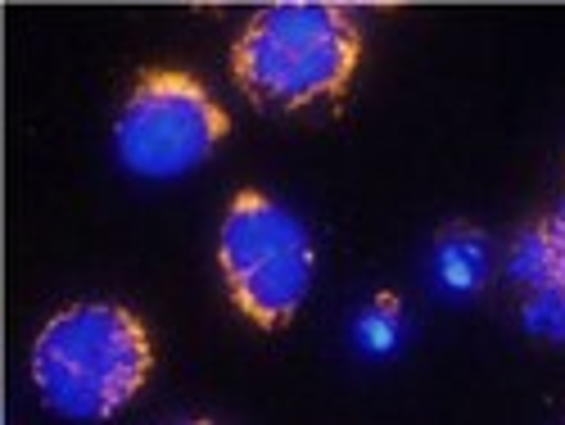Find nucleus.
I'll return each instance as SVG.
<instances>
[{
  "mask_svg": "<svg viewBox=\"0 0 565 425\" xmlns=\"http://www.w3.org/2000/svg\"><path fill=\"white\" fill-rule=\"evenodd\" d=\"M154 371L146 321L122 304H73L32 340L36 399L73 425L118 416Z\"/></svg>",
  "mask_w": 565,
  "mask_h": 425,
  "instance_id": "obj_1",
  "label": "nucleus"
},
{
  "mask_svg": "<svg viewBox=\"0 0 565 425\" xmlns=\"http://www.w3.org/2000/svg\"><path fill=\"white\" fill-rule=\"evenodd\" d=\"M362 64V32L344 6L280 0L258 10L231 45V77L249 100L308 109L340 100Z\"/></svg>",
  "mask_w": 565,
  "mask_h": 425,
  "instance_id": "obj_2",
  "label": "nucleus"
},
{
  "mask_svg": "<svg viewBox=\"0 0 565 425\" xmlns=\"http://www.w3.org/2000/svg\"><path fill=\"white\" fill-rule=\"evenodd\" d=\"M217 267L231 304L254 326L280 330L312 295L317 249L308 222L263 191H241L217 231Z\"/></svg>",
  "mask_w": 565,
  "mask_h": 425,
  "instance_id": "obj_3",
  "label": "nucleus"
},
{
  "mask_svg": "<svg viewBox=\"0 0 565 425\" xmlns=\"http://www.w3.org/2000/svg\"><path fill=\"white\" fill-rule=\"evenodd\" d=\"M231 136L226 109L185 68H146L114 123V155L131 177L177 181L213 159Z\"/></svg>",
  "mask_w": 565,
  "mask_h": 425,
  "instance_id": "obj_4",
  "label": "nucleus"
},
{
  "mask_svg": "<svg viewBox=\"0 0 565 425\" xmlns=\"http://www.w3.org/2000/svg\"><path fill=\"white\" fill-rule=\"evenodd\" d=\"M511 272L530 280L534 290L565 295V200L521 241V249L511 254Z\"/></svg>",
  "mask_w": 565,
  "mask_h": 425,
  "instance_id": "obj_5",
  "label": "nucleus"
},
{
  "mask_svg": "<svg viewBox=\"0 0 565 425\" xmlns=\"http://www.w3.org/2000/svg\"><path fill=\"white\" fill-rule=\"evenodd\" d=\"M525 326L539 336H565V295L561 290H534V299L525 304Z\"/></svg>",
  "mask_w": 565,
  "mask_h": 425,
  "instance_id": "obj_6",
  "label": "nucleus"
},
{
  "mask_svg": "<svg viewBox=\"0 0 565 425\" xmlns=\"http://www.w3.org/2000/svg\"><path fill=\"white\" fill-rule=\"evenodd\" d=\"M181 425H213V421H181Z\"/></svg>",
  "mask_w": 565,
  "mask_h": 425,
  "instance_id": "obj_7",
  "label": "nucleus"
}]
</instances>
